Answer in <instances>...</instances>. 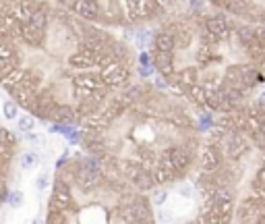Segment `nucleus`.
Returning <instances> with one entry per match:
<instances>
[{
    "mask_svg": "<svg viewBox=\"0 0 265 224\" xmlns=\"http://www.w3.org/2000/svg\"><path fill=\"white\" fill-rule=\"evenodd\" d=\"M251 150V141L243 135V133H232L228 139H226V143H224V152H226V156L232 158V160H238L240 156H245V154Z\"/></svg>",
    "mask_w": 265,
    "mask_h": 224,
    "instance_id": "423d86ee",
    "label": "nucleus"
},
{
    "mask_svg": "<svg viewBox=\"0 0 265 224\" xmlns=\"http://www.w3.org/2000/svg\"><path fill=\"white\" fill-rule=\"evenodd\" d=\"M99 77H102L104 86L108 87H122L129 81V69L122 67L118 60H112V63H108V67H104Z\"/></svg>",
    "mask_w": 265,
    "mask_h": 224,
    "instance_id": "20e7f679",
    "label": "nucleus"
},
{
    "mask_svg": "<svg viewBox=\"0 0 265 224\" xmlns=\"http://www.w3.org/2000/svg\"><path fill=\"white\" fill-rule=\"evenodd\" d=\"M243 81L247 89L257 86V83H263V75L257 71V67H243Z\"/></svg>",
    "mask_w": 265,
    "mask_h": 224,
    "instance_id": "b1692460",
    "label": "nucleus"
},
{
    "mask_svg": "<svg viewBox=\"0 0 265 224\" xmlns=\"http://www.w3.org/2000/svg\"><path fill=\"white\" fill-rule=\"evenodd\" d=\"M15 139H13V135L9 133V129H4V127H0V145H9V143H13Z\"/></svg>",
    "mask_w": 265,
    "mask_h": 224,
    "instance_id": "72a5a7b5",
    "label": "nucleus"
},
{
    "mask_svg": "<svg viewBox=\"0 0 265 224\" xmlns=\"http://www.w3.org/2000/svg\"><path fill=\"white\" fill-rule=\"evenodd\" d=\"M139 60H141L143 65H149V56H147V54H141V56H139Z\"/></svg>",
    "mask_w": 265,
    "mask_h": 224,
    "instance_id": "ea45409f",
    "label": "nucleus"
},
{
    "mask_svg": "<svg viewBox=\"0 0 265 224\" xmlns=\"http://www.w3.org/2000/svg\"><path fill=\"white\" fill-rule=\"evenodd\" d=\"M166 154H168V158H170V162H172V166L176 168L178 174H184L186 171H189V166H191L189 150H184L182 145H174V148H170Z\"/></svg>",
    "mask_w": 265,
    "mask_h": 224,
    "instance_id": "f8f14e48",
    "label": "nucleus"
},
{
    "mask_svg": "<svg viewBox=\"0 0 265 224\" xmlns=\"http://www.w3.org/2000/svg\"><path fill=\"white\" fill-rule=\"evenodd\" d=\"M71 204H73L71 187H68L66 181L58 179L56 183H54V193L50 197V212L52 214H60V212H65Z\"/></svg>",
    "mask_w": 265,
    "mask_h": 224,
    "instance_id": "7ed1b4c3",
    "label": "nucleus"
},
{
    "mask_svg": "<svg viewBox=\"0 0 265 224\" xmlns=\"http://www.w3.org/2000/svg\"><path fill=\"white\" fill-rule=\"evenodd\" d=\"M37 164H40V156H37L35 152H23L21 156H19V166H21V171H35Z\"/></svg>",
    "mask_w": 265,
    "mask_h": 224,
    "instance_id": "5701e85b",
    "label": "nucleus"
},
{
    "mask_svg": "<svg viewBox=\"0 0 265 224\" xmlns=\"http://www.w3.org/2000/svg\"><path fill=\"white\" fill-rule=\"evenodd\" d=\"M44 32H46V29H40V27L31 25V23H27V25L23 27V37H25V42L37 46V44H42V40H44Z\"/></svg>",
    "mask_w": 265,
    "mask_h": 224,
    "instance_id": "4be33fe9",
    "label": "nucleus"
},
{
    "mask_svg": "<svg viewBox=\"0 0 265 224\" xmlns=\"http://www.w3.org/2000/svg\"><path fill=\"white\" fill-rule=\"evenodd\" d=\"M33 185H35V189L37 191H46L50 187V172H42V174H37L35 176V181H33Z\"/></svg>",
    "mask_w": 265,
    "mask_h": 224,
    "instance_id": "2f4dec72",
    "label": "nucleus"
},
{
    "mask_svg": "<svg viewBox=\"0 0 265 224\" xmlns=\"http://www.w3.org/2000/svg\"><path fill=\"white\" fill-rule=\"evenodd\" d=\"M205 29H207V35L212 37L214 42L217 40H224V37H228L230 34V23L228 19L224 17V15H214V17H209L205 21Z\"/></svg>",
    "mask_w": 265,
    "mask_h": 224,
    "instance_id": "6e6552de",
    "label": "nucleus"
},
{
    "mask_svg": "<svg viewBox=\"0 0 265 224\" xmlns=\"http://www.w3.org/2000/svg\"><path fill=\"white\" fill-rule=\"evenodd\" d=\"M153 69L166 79L174 75V52H158L153 50Z\"/></svg>",
    "mask_w": 265,
    "mask_h": 224,
    "instance_id": "ddd939ff",
    "label": "nucleus"
},
{
    "mask_svg": "<svg viewBox=\"0 0 265 224\" xmlns=\"http://www.w3.org/2000/svg\"><path fill=\"white\" fill-rule=\"evenodd\" d=\"M37 9V6L31 2V0H23V2H19V9H17V17L23 21H29L31 19V15H33V11Z\"/></svg>",
    "mask_w": 265,
    "mask_h": 224,
    "instance_id": "c85d7f7f",
    "label": "nucleus"
},
{
    "mask_svg": "<svg viewBox=\"0 0 265 224\" xmlns=\"http://www.w3.org/2000/svg\"><path fill=\"white\" fill-rule=\"evenodd\" d=\"M122 172L127 174V179L135 185L139 191H151L155 187V176L149 174L145 171L141 164H137V162H122Z\"/></svg>",
    "mask_w": 265,
    "mask_h": 224,
    "instance_id": "f03ea898",
    "label": "nucleus"
},
{
    "mask_svg": "<svg viewBox=\"0 0 265 224\" xmlns=\"http://www.w3.org/2000/svg\"><path fill=\"white\" fill-rule=\"evenodd\" d=\"M2 117L6 121H17L19 119V104L15 100H6L2 104Z\"/></svg>",
    "mask_w": 265,
    "mask_h": 224,
    "instance_id": "cd10ccee",
    "label": "nucleus"
},
{
    "mask_svg": "<svg viewBox=\"0 0 265 224\" xmlns=\"http://www.w3.org/2000/svg\"><path fill=\"white\" fill-rule=\"evenodd\" d=\"M37 127V121L35 117H31V114H21V117L17 119V129L21 131V133H33V129Z\"/></svg>",
    "mask_w": 265,
    "mask_h": 224,
    "instance_id": "a878e982",
    "label": "nucleus"
},
{
    "mask_svg": "<svg viewBox=\"0 0 265 224\" xmlns=\"http://www.w3.org/2000/svg\"><path fill=\"white\" fill-rule=\"evenodd\" d=\"M257 119H259V131H261V133H265V110H261V114Z\"/></svg>",
    "mask_w": 265,
    "mask_h": 224,
    "instance_id": "e433bc0d",
    "label": "nucleus"
},
{
    "mask_svg": "<svg viewBox=\"0 0 265 224\" xmlns=\"http://www.w3.org/2000/svg\"><path fill=\"white\" fill-rule=\"evenodd\" d=\"M151 46H153V50H158V52H174L178 44H176V37L170 32H160L153 35Z\"/></svg>",
    "mask_w": 265,
    "mask_h": 224,
    "instance_id": "a211bd4d",
    "label": "nucleus"
},
{
    "mask_svg": "<svg viewBox=\"0 0 265 224\" xmlns=\"http://www.w3.org/2000/svg\"><path fill=\"white\" fill-rule=\"evenodd\" d=\"M151 204V202H149ZM149 204L145 202V199H135L127 210H124V214H129V220H135V222H151V210H149Z\"/></svg>",
    "mask_w": 265,
    "mask_h": 224,
    "instance_id": "4468645a",
    "label": "nucleus"
},
{
    "mask_svg": "<svg viewBox=\"0 0 265 224\" xmlns=\"http://www.w3.org/2000/svg\"><path fill=\"white\" fill-rule=\"evenodd\" d=\"M186 96H189V100L193 104L207 108V87L205 86H201V83H193L191 87H186Z\"/></svg>",
    "mask_w": 265,
    "mask_h": 224,
    "instance_id": "6ab92c4d",
    "label": "nucleus"
},
{
    "mask_svg": "<svg viewBox=\"0 0 265 224\" xmlns=\"http://www.w3.org/2000/svg\"><path fill=\"white\" fill-rule=\"evenodd\" d=\"M31 108H33L35 114H42V117H50L54 106V100L50 94H35L33 100H31Z\"/></svg>",
    "mask_w": 265,
    "mask_h": 224,
    "instance_id": "f3484780",
    "label": "nucleus"
},
{
    "mask_svg": "<svg viewBox=\"0 0 265 224\" xmlns=\"http://www.w3.org/2000/svg\"><path fill=\"white\" fill-rule=\"evenodd\" d=\"M149 202H151V206H155V207H162L164 204L168 202V191H166V189H158V191H153Z\"/></svg>",
    "mask_w": 265,
    "mask_h": 224,
    "instance_id": "7c9ffc66",
    "label": "nucleus"
},
{
    "mask_svg": "<svg viewBox=\"0 0 265 224\" xmlns=\"http://www.w3.org/2000/svg\"><path fill=\"white\" fill-rule=\"evenodd\" d=\"M155 2H158V6H170L174 0H155Z\"/></svg>",
    "mask_w": 265,
    "mask_h": 224,
    "instance_id": "58836bf2",
    "label": "nucleus"
},
{
    "mask_svg": "<svg viewBox=\"0 0 265 224\" xmlns=\"http://www.w3.org/2000/svg\"><path fill=\"white\" fill-rule=\"evenodd\" d=\"M135 40L139 44V48L145 50V48H149V46L153 44V34L149 32V29H139V32L135 34Z\"/></svg>",
    "mask_w": 265,
    "mask_h": 224,
    "instance_id": "c756f323",
    "label": "nucleus"
},
{
    "mask_svg": "<svg viewBox=\"0 0 265 224\" xmlns=\"http://www.w3.org/2000/svg\"><path fill=\"white\" fill-rule=\"evenodd\" d=\"M68 65H71L73 69H81V71H85V69H91V67H96V65H102V56H98L96 52L83 48V50H77L75 54H71V56H68Z\"/></svg>",
    "mask_w": 265,
    "mask_h": 224,
    "instance_id": "1a4fd4ad",
    "label": "nucleus"
},
{
    "mask_svg": "<svg viewBox=\"0 0 265 224\" xmlns=\"http://www.w3.org/2000/svg\"><path fill=\"white\" fill-rule=\"evenodd\" d=\"M176 81L181 83V86H184V87H191L193 83L199 81V71L195 67H186V69H182V71L176 75Z\"/></svg>",
    "mask_w": 265,
    "mask_h": 224,
    "instance_id": "aec40b11",
    "label": "nucleus"
},
{
    "mask_svg": "<svg viewBox=\"0 0 265 224\" xmlns=\"http://www.w3.org/2000/svg\"><path fill=\"white\" fill-rule=\"evenodd\" d=\"M2 202H4V195H0V206H2Z\"/></svg>",
    "mask_w": 265,
    "mask_h": 224,
    "instance_id": "a19ab883",
    "label": "nucleus"
},
{
    "mask_svg": "<svg viewBox=\"0 0 265 224\" xmlns=\"http://www.w3.org/2000/svg\"><path fill=\"white\" fill-rule=\"evenodd\" d=\"M4 202L9 204V207H13V210H19V207L25 204V195H23V191L13 189V191H6Z\"/></svg>",
    "mask_w": 265,
    "mask_h": 224,
    "instance_id": "bb28decb",
    "label": "nucleus"
},
{
    "mask_svg": "<svg viewBox=\"0 0 265 224\" xmlns=\"http://www.w3.org/2000/svg\"><path fill=\"white\" fill-rule=\"evenodd\" d=\"M155 220L158 222H174V214L172 212H158Z\"/></svg>",
    "mask_w": 265,
    "mask_h": 224,
    "instance_id": "f704fd0d",
    "label": "nucleus"
},
{
    "mask_svg": "<svg viewBox=\"0 0 265 224\" xmlns=\"http://www.w3.org/2000/svg\"><path fill=\"white\" fill-rule=\"evenodd\" d=\"M75 13L83 19H98L99 13H102V6H99L98 0H79L75 4Z\"/></svg>",
    "mask_w": 265,
    "mask_h": 224,
    "instance_id": "dca6fc26",
    "label": "nucleus"
},
{
    "mask_svg": "<svg viewBox=\"0 0 265 224\" xmlns=\"http://www.w3.org/2000/svg\"><path fill=\"white\" fill-rule=\"evenodd\" d=\"M255 179H257V181H259V183H263V185H265V166L261 168V171H259V172H257V176H255Z\"/></svg>",
    "mask_w": 265,
    "mask_h": 224,
    "instance_id": "4c0bfd02",
    "label": "nucleus"
},
{
    "mask_svg": "<svg viewBox=\"0 0 265 224\" xmlns=\"http://www.w3.org/2000/svg\"><path fill=\"white\" fill-rule=\"evenodd\" d=\"M212 214L214 220L217 222H228L234 214V193L228 187H220L215 189L214 197H212Z\"/></svg>",
    "mask_w": 265,
    "mask_h": 224,
    "instance_id": "f257e3e1",
    "label": "nucleus"
},
{
    "mask_svg": "<svg viewBox=\"0 0 265 224\" xmlns=\"http://www.w3.org/2000/svg\"><path fill=\"white\" fill-rule=\"evenodd\" d=\"M58 2H66V0H58Z\"/></svg>",
    "mask_w": 265,
    "mask_h": 224,
    "instance_id": "79ce46f5",
    "label": "nucleus"
},
{
    "mask_svg": "<svg viewBox=\"0 0 265 224\" xmlns=\"http://www.w3.org/2000/svg\"><path fill=\"white\" fill-rule=\"evenodd\" d=\"M102 183V174H99V171L96 166H81L79 171H77V185L83 189V191H91L96 189L98 185Z\"/></svg>",
    "mask_w": 265,
    "mask_h": 224,
    "instance_id": "9d476101",
    "label": "nucleus"
},
{
    "mask_svg": "<svg viewBox=\"0 0 265 224\" xmlns=\"http://www.w3.org/2000/svg\"><path fill=\"white\" fill-rule=\"evenodd\" d=\"M50 117H54L58 122H66V125H71V122L75 121V110L73 108H68V106H56Z\"/></svg>",
    "mask_w": 265,
    "mask_h": 224,
    "instance_id": "393cba45",
    "label": "nucleus"
},
{
    "mask_svg": "<svg viewBox=\"0 0 265 224\" xmlns=\"http://www.w3.org/2000/svg\"><path fill=\"white\" fill-rule=\"evenodd\" d=\"M178 193H181L182 197H191L193 195V187H191V185H181V187H178Z\"/></svg>",
    "mask_w": 265,
    "mask_h": 224,
    "instance_id": "c9c22d12",
    "label": "nucleus"
},
{
    "mask_svg": "<svg viewBox=\"0 0 265 224\" xmlns=\"http://www.w3.org/2000/svg\"><path fill=\"white\" fill-rule=\"evenodd\" d=\"M155 183H172L176 176H181L176 172V168L172 166V162H170L168 154H164V156L160 158V162L155 164Z\"/></svg>",
    "mask_w": 265,
    "mask_h": 224,
    "instance_id": "2eb2a0df",
    "label": "nucleus"
},
{
    "mask_svg": "<svg viewBox=\"0 0 265 224\" xmlns=\"http://www.w3.org/2000/svg\"><path fill=\"white\" fill-rule=\"evenodd\" d=\"M73 86H75L77 91H79V96L87 98L96 89L104 87V81H102V77H96V75H79V77H75V79H73Z\"/></svg>",
    "mask_w": 265,
    "mask_h": 224,
    "instance_id": "9b49d317",
    "label": "nucleus"
},
{
    "mask_svg": "<svg viewBox=\"0 0 265 224\" xmlns=\"http://www.w3.org/2000/svg\"><path fill=\"white\" fill-rule=\"evenodd\" d=\"M265 212V206L261 204V197H245L243 202H240L238 206V220H243V222H257V220H261V216Z\"/></svg>",
    "mask_w": 265,
    "mask_h": 224,
    "instance_id": "39448f33",
    "label": "nucleus"
},
{
    "mask_svg": "<svg viewBox=\"0 0 265 224\" xmlns=\"http://www.w3.org/2000/svg\"><path fill=\"white\" fill-rule=\"evenodd\" d=\"M143 94H145V87H143V86H135V87L127 89V94H124V100H127V102H135V100H139Z\"/></svg>",
    "mask_w": 265,
    "mask_h": 224,
    "instance_id": "473e14b6",
    "label": "nucleus"
},
{
    "mask_svg": "<svg viewBox=\"0 0 265 224\" xmlns=\"http://www.w3.org/2000/svg\"><path fill=\"white\" fill-rule=\"evenodd\" d=\"M48 21H50V11L46 9V6H37L27 23H31V25H35L40 29H46V27H48Z\"/></svg>",
    "mask_w": 265,
    "mask_h": 224,
    "instance_id": "412c9836",
    "label": "nucleus"
},
{
    "mask_svg": "<svg viewBox=\"0 0 265 224\" xmlns=\"http://www.w3.org/2000/svg\"><path fill=\"white\" fill-rule=\"evenodd\" d=\"M222 164V152L215 145H205L199 156V168L203 172H215Z\"/></svg>",
    "mask_w": 265,
    "mask_h": 224,
    "instance_id": "0eeeda50",
    "label": "nucleus"
}]
</instances>
